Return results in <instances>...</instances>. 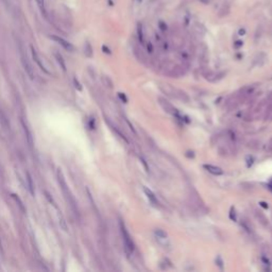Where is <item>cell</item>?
<instances>
[{
  "instance_id": "obj_25",
  "label": "cell",
  "mask_w": 272,
  "mask_h": 272,
  "mask_svg": "<svg viewBox=\"0 0 272 272\" xmlns=\"http://www.w3.org/2000/svg\"><path fill=\"white\" fill-rule=\"evenodd\" d=\"M147 48H148V51H149V52H152V51H153L152 45H151V44H150V43H149V44H148V45H147Z\"/></svg>"
},
{
  "instance_id": "obj_30",
  "label": "cell",
  "mask_w": 272,
  "mask_h": 272,
  "mask_svg": "<svg viewBox=\"0 0 272 272\" xmlns=\"http://www.w3.org/2000/svg\"><path fill=\"white\" fill-rule=\"evenodd\" d=\"M0 250H2V247H1V242H0Z\"/></svg>"
},
{
  "instance_id": "obj_21",
  "label": "cell",
  "mask_w": 272,
  "mask_h": 272,
  "mask_svg": "<svg viewBox=\"0 0 272 272\" xmlns=\"http://www.w3.org/2000/svg\"><path fill=\"white\" fill-rule=\"evenodd\" d=\"M118 97H119V98H120L123 102H125V103H126V102H128V98H126V97L125 94H122V93H118Z\"/></svg>"
},
{
  "instance_id": "obj_9",
  "label": "cell",
  "mask_w": 272,
  "mask_h": 272,
  "mask_svg": "<svg viewBox=\"0 0 272 272\" xmlns=\"http://www.w3.org/2000/svg\"><path fill=\"white\" fill-rule=\"evenodd\" d=\"M144 192H145V193H146L147 198L149 199V201L151 202L153 205L157 206L158 205V201H157V199H156V197H155L154 193H153L150 189H148L147 187H144Z\"/></svg>"
},
{
  "instance_id": "obj_27",
  "label": "cell",
  "mask_w": 272,
  "mask_h": 272,
  "mask_svg": "<svg viewBox=\"0 0 272 272\" xmlns=\"http://www.w3.org/2000/svg\"><path fill=\"white\" fill-rule=\"evenodd\" d=\"M102 49H103V50H104V52L109 53V54H110V53H111V51H110L109 49H107V48L105 47V46H103V47H102Z\"/></svg>"
},
{
  "instance_id": "obj_22",
  "label": "cell",
  "mask_w": 272,
  "mask_h": 272,
  "mask_svg": "<svg viewBox=\"0 0 272 272\" xmlns=\"http://www.w3.org/2000/svg\"><path fill=\"white\" fill-rule=\"evenodd\" d=\"M138 35H139V39H141V42H142V40H144V34H142L141 26V27H139V28H138Z\"/></svg>"
},
{
  "instance_id": "obj_29",
  "label": "cell",
  "mask_w": 272,
  "mask_h": 272,
  "mask_svg": "<svg viewBox=\"0 0 272 272\" xmlns=\"http://www.w3.org/2000/svg\"><path fill=\"white\" fill-rule=\"evenodd\" d=\"M269 148H270V150L272 151V139H271V141H270V146H269Z\"/></svg>"
},
{
  "instance_id": "obj_2",
  "label": "cell",
  "mask_w": 272,
  "mask_h": 272,
  "mask_svg": "<svg viewBox=\"0 0 272 272\" xmlns=\"http://www.w3.org/2000/svg\"><path fill=\"white\" fill-rule=\"evenodd\" d=\"M58 181H59V183H60V186L62 188V190H63V193L65 195L66 199L68 200V202H70L71 203V206H74V204L76 203H74V198H72L70 192H69V189L66 185L65 179H64V176H63V173H62L61 169H58Z\"/></svg>"
},
{
  "instance_id": "obj_17",
  "label": "cell",
  "mask_w": 272,
  "mask_h": 272,
  "mask_svg": "<svg viewBox=\"0 0 272 272\" xmlns=\"http://www.w3.org/2000/svg\"><path fill=\"white\" fill-rule=\"evenodd\" d=\"M59 217H61V220H60V225L62 227V228H63L64 231H67V225L65 223V219H64L63 215L61 214V212H59Z\"/></svg>"
},
{
  "instance_id": "obj_4",
  "label": "cell",
  "mask_w": 272,
  "mask_h": 272,
  "mask_svg": "<svg viewBox=\"0 0 272 272\" xmlns=\"http://www.w3.org/2000/svg\"><path fill=\"white\" fill-rule=\"evenodd\" d=\"M21 63H23V68H25V70L27 74H29V77H30V79L33 80L34 79V72H33V68H32L30 62L28 61V59H27V56L23 54V52L21 51Z\"/></svg>"
},
{
  "instance_id": "obj_16",
  "label": "cell",
  "mask_w": 272,
  "mask_h": 272,
  "mask_svg": "<svg viewBox=\"0 0 272 272\" xmlns=\"http://www.w3.org/2000/svg\"><path fill=\"white\" fill-rule=\"evenodd\" d=\"M27 177H28V183H29V190H30L31 195H34V189H33V184H32V179L29 172H27Z\"/></svg>"
},
{
  "instance_id": "obj_1",
  "label": "cell",
  "mask_w": 272,
  "mask_h": 272,
  "mask_svg": "<svg viewBox=\"0 0 272 272\" xmlns=\"http://www.w3.org/2000/svg\"><path fill=\"white\" fill-rule=\"evenodd\" d=\"M119 225H120V232H121V236H122V240H123V244H125L126 252L128 255H131L134 251L133 240H132L130 234H129V232L126 231V228L122 221L119 222Z\"/></svg>"
},
{
  "instance_id": "obj_19",
  "label": "cell",
  "mask_w": 272,
  "mask_h": 272,
  "mask_svg": "<svg viewBox=\"0 0 272 272\" xmlns=\"http://www.w3.org/2000/svg\"><path fill=\"white\" fill-rule=\"evenodd\" d=\"M45 196H46V198H47V199H48V201H49V202H50V203H51V204H52V205H53V206H54V207H56V205H55V202H54V201H53L52 197H50V195H49V193H48L47 192H45Z\"/></svg>"
},
{
  "instance_id": "obj_12",
  "label": "cell",
  "mask_w": 272,
  "mask_h": 272,
  "mask_svg": "<svg viewBox=\"0 0 272 272\" xmlns=\"http://www.w3.org/2000/svg\"><path fill=\"white\" fill-rule=\"evenodd\" d=\"M0 122H1L2 126L5 129V130H8V129H10V125H9V121H8L7 117L4 116V114L2 113L1 111H0Z\"/></svg>"
},
{
  "instance_id": "obj_11",
  "label": "cell",
  "mask_w": 272,
  "mask_h": 272,
  "mask_svg": "<svg viewBox=\"0 0 272 272\" xmlns=\"http://www.w3.org/2000/svg\"><path fill=\"white\" fill-rule=\"evenodd\" d=\"M255 216H256V218L259 220V222L262 223L264 227H267V225H268V220H267V218H266V216L263 214L262 212L255 211Z\"/></svg>"
},
{
  "instance_id": "obj_14",
  "label": "cell",
  "mask_w": 272,
  "mask_h": 272,
  "mask_svg": "<svg viewBox=\"0 0 272 272\" xmlns=\"http://www.w3.org/2000/svg\"><path fill=\"white\" fill-rule=\"evenodd\" d=\"M54 55H55V58H56V61H58L59 64L61 65L62 69H63L64 71H66V66H65V63H64V60H63V58H62V55L59 54V53H55Z\"/></svg>"
},
{
  "instance_id": "obj_8",
  "label": "cell",
  "mask_w": 272,
  "mask_h": 272,
  "mask_svg": "<svg viewBox=\"0 0 272 272\" xmlns=\"http://www.w3.org/2000/svg\"><path fill=\"white\" fill-rule=\"evenodd\" d=\"M31 52H32V56H33V60L35 61V63L37 64V65H38L39 68L42 69V70L44 71V72H46V74H49V71H48L47 69L45 68V66L42 64V62H40L38 55H37V53H36V51H35V49L33 48V46H31Z\"/></svg>"
},
{
  "instance_id": "obj_10",
  "label": "cell",
  "mask_w": 272,
  "mask_h": 272,
  "mask_svg": "<svg viewBox=\"0 0 272 272\" xmlns=\"http://www.w3.org/2000/svg\"><path fill=\"white\" fill-rule=\"evenodd\" d=\"M21 125H23V131H25V134H26V137H27V141H28L29 146L32 147L33 146V139H32V135H31V132L29 130L28 126L21 120Z\"/></svg>"
},
{
  "instance_id": "obj_23",
  "label": "cell",
  "mask_w": 272,
  "mask_h": 272,
  "mask_svg": "<svg viewBox=\"0 0 272 272\" xmlns=\"http://www.w3.org/2000/svg\"><path fill=\"white\" fill-rule=\"evenodd\" d=\"M74 86H76V87L78 88V90H82V87H81L80 83L78 82L77 79H74Z\"/></svg>"
},
{
  "instance_id": "obj_26",
  "label": "cell",
  "mask_w": 272,
  "mask_h": 272,
  "mask_svg": "<svg viewBox=\"0 0 272 272\" xmlns=\"http://www.w3.org/2000/svg\"><path fill=\"white\" fill-rule=\"evenodd\" d=\"M259 205L265 207V208H268V205H267V203H266V202H259Z\"/></svg>"
},
{
  "instance_id": "obj_13",
  "label": "cell",
  "mask_w": 272,
  "mask_h": 272,
  "mask_svg": "<svg viewBox=\"0 0 272 272\" xmlns=\"http://www.w3.org/2000/svg\"><path fill=\"white\" fill-rule=\"evenodd\" d=\"M11 196H12V198L16 201V203H17L18 207H19V208H20V211L25 213V212H26V208H25V206H23V202H21V200L19 199V197H18L17 195H14V193H12V195H11Z\"/></svg>"
},
{
  "instance_id": "obj_28",
  "label": "cell",
  "mask_w": 272,
  "mask_h": 272,
  "mask_svg": "<svg viewBox=\"0 0 272 272\" xmlns=\"http://www.w3.org/2000/svg\"><path fill=\"white\" fill-rule=\"evenodd\" d=\"M262 260H263V262H265V258H264V256L262 257ZM265 265H269V260H266Z\"/></svg>"
},
{
  "instance_id": "obj_24",
  "label": "cell",
  "mask_w": 272,
  "mask_h": 272,
  "mask_svg": "<svg viewBox=\"0 0 272 272\" xmlns=\"http://www.w3.org/2000/svg\"><path fill=\"white\" fill-rule=\"evenodd\" d=\"M141 164H142V165H144L145 169H146V171H147V172L149 171V169H148V166H147V164H146V161H145V160H144V158H142V157H141Z\"/></svg>"
},
{
  "instance_id": "obj_18",
  "label": "cell",
  "mask_w": 272,
  "mask_h": 272,
  "mask_svg": "<svg viewBox=\"0 0 272 272\" xmlns=\"http://www.w3.org/2000/svg\"><path fill=\"white\" fill-rule=\"evenodd\" d=\"M154 234H155V236H157V237H166L167 236V233L164 232V231L161 230V228H156V230L154 231Z\"/></svg>"
},
{
  "instance_id": "obj_7",
  "label": "cell",
  "mask_w": 272,
  "mask_h": 272,
  "mask_svg": "<svg viewBox=\"0 0 272 272\" xmlns=\"http://www.w3.org/2000/svg\"><path fill=\"white\" fill-rule=\"evenodd\" d=\"M174 98L179 99L183 102H189V97L184 90H177V88H174Z\"/></svg>"
},
{
  "instance_id": "obj_15",
  "label": "cell",
  "mask_w": 272,
  "mask_h": 272,
  "mask_svg": "<svg viewBox=\"0 0 272 272\" xmlns=\"http://www.w3.org/2000/svg\"><path fill=\"white\" fill-rule=\"evenodd\" d=\"M36 3L38 5L40 12L44 15H46V8H45V0H36Z\"/></svg>"
},
{
  "instance_id": "obj_3",
  "label": "cell",
  "mask_w": 272,
  "mask_h": 272,
  "mask_svg": "<svg viewBox=\"0 0 272 272\" xmlns=\"http://www.w3.org/2000/svg\"><path fill=\"white\" fill-rule=\"evenodd\" d=\"M157 101H158V104L162 106V109H163L166 113H168V114H170V115H172V116H174L177 118H180L177 110L172 105L170 102H168L166 99L162 98V97H160V98L157 99Z\"/></svg>"
},
{
  "instance_id": "obj_5",
  "label": "cell",
  "mask_w": 272,
  "mask_h": 272,
  "mask_svg": "<svg viewBox=\"0 0 272 272\" xmlns=\"http://www.w3.org/2000/svg\"><path fill=\"white\" fill-rule=\"evenodd\" d=\"M50 38L53 39L54 42H56L58 44H60L64 49L68 50V51H74V47L72 46L70 43H68L67 40H65L64 38H62L60 36H56V35H50Z\"/></svg>"
},
{
  "instance_id": "obj_6",
  "label": "cell",
  "mask_w": 272,
  "mask_h": 272,
  "mask_svg": "<svg viewBox=\"0 0 272 272\" xmlns=\"http://www.w3.org/2000/svg\"><path fill=\"white\" fill-rule=\"evenodd\" d=\"M203 167H204V169H206L209 173L214 174V176H221V174H223V170L220 168V167L209 165V164H205V165H203Z\"/></svg>"
},
{
  "instance_id": "obj_20",
  "label": "cell",
  "mask_w": 272,
  "mask_h": 272,
  "mask_svg": "<svg viewBox=\"0 0 272 272\" xmlns=\"http://www.w3.org/2000/svg\"><path fill=\"white\" fill-rule=\"evenodd\" d=\"M230 218L233 220V221H236V213H235V208H234V207H232V208H231Z\"/></svg>"
}]
</instances>
